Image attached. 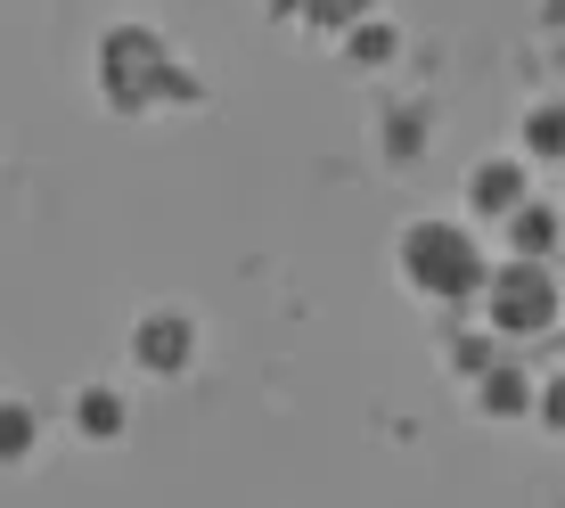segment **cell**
<instances>
[{
    "label": "cell",
    "mask_w": 565,
    "mask_h": 508,
    "mask_svg": "<svg viewBox=\"0 0 565 508\" xmlns=\"http://www.w3.org/2000/svg\"><path fill=\"white\" fill-rule=\"evenodd\" d=\"M402 271H411V287H426V296H467V287L492 279L459 222H418L411 239H402Z\"/></svg>",
    "instance_id": "cell-1"
},
{
    "label": "cell",
    "mask_w": 565,
    "mask_h": 508,
    "mask_svg": "<svg viewBox=\"0 0 565 508\" xmlns=\"http://www.w3.org/2000/svg\"><path fill=\"white\" fill-rule=\"evenodd\" d=\"M483 304H492V328H500V337H533V328L557 320V279H550V263L516 254L509 271H492V279H483Z\"/></svg>",
    "instance_id": "cell-2"
},
{
    "label": "cell",
    "mask_w": 565,
    "mask_h": 508,
    "mask_svg": "<svg viewBox=\"0 0 565 508\" xmlns=\"http://www.w3.org/2000/svg\"><path fill=\"white\" fill-rule=\"evenodd\" d=\"M107 91L131 107V99H148V91H189V83L164 66V50H156L148 33H115L107 42Z\"/></svg>",
    "instance_id": "cell-3"
},
{
    "label": "cell",
    "mask_w": 565,
    "mask_h": 508,
    "mask_svg": "<svg viewBox=\"0 0 565 508\" xmlns=\"http://www.w3.org/2000/svg\"><path fill=\"white\" fill-rule=\"evenodd\" d=\"M509 246H516V254H533V263H550V246H557V213H550V205H516V213H509Z\"/></svg>",
    "instance_id": "cell-4"
},
{
    "label": "cell",
    "mask_w": 565,
    "mask_h": 508,
    "mask_svg": "<svg viewBox=\"0 0 565 508\" xmlns=\"http://www.w3.org/2000/svg\"><path fill=\"white\" fill-rule=\"evenodd\" d=\"M467 198H476V213H516V205H524V172H516V165H483Z\"/></svg>",
    "instance_id": "cell-5"
},
{
    "label": "cell",
    "mask_w": 565,
    "mask_h": 508,
    "mask_svg": "<svg viewBox=\"0 0 565 508\" xmlns=\"http://www.w3.org/2000/svg\"><path fill=\"white\" fill-rule=\"evenodd\" d=\"M140 361L148 369H181L189 361V320H148L140 328Z\"/></svg>",
    "instance_id": "cell-6"
},
{
    "label": "cell",
    "mask_w": 565,
    "mask_h": 508,
    "mask_svg": "<svg viewBox=\"0 0 565 508\" xmlns=\"http://www.w3.org/2000/svg\"><path fill=\"white\" fill-rule=\"evenodd\" d=\"M524 402H533V378H524V369H483V410L509 419V410H524Z\"/></svg>",
    "instance_id": "cell-7"
},
{
    "label": "cell",
    "mask_w": 565,
    "mask_h": 508,
    "mask_svg": "<svg viewBox=\"0 0 565 508\" xmlns=\"http://www.w3.org/2000/svg\"><path fill=\"white\" fill-rule=\"evenodd\" d=\"M524 148L533 156H565V107H533L524 115Z\"/></svg>",
    "instance_id": "cell-8"
},
{
    "label": "cell",
    "mask_w": 565,
    "mask_h": 508,
    "mask_svg": "<svg viewBox=\"0 0 565 508\" xmlns=\"http://www.w3.org/2000/svg\"><path fill=\"white\" fill-rule=\"evenodd\" d=\"M25 452H33V410L0 402V459H25Z\"/></svg>",
    "instance_id": "cell-9"
},
{
    "label": "cell",
    "mask_w": 565,
    "mask_h": 508,
    "mask_svg": "<svg viewBox=\"0 0 565 508\" xmlns=\"http://www.w3.org/2000/svg\"><path fill=\"white\" fill-rule=\"evenodd\" d=\"M124 426V402L115 394H83V435H115Z\"/></svg>",
    "instance_id": "cell-10"
},
{
    "label": "cell",
    "mask_w": 565,
    "mask_h": 508,
    "mask_svg": "<svg viewBox=\"0 0 565 508\" xmlns=\"http://www.w3.org/2000/svg\"><path fill=\"white\" fill-rule=\"evenodd\" d=\"M353 57H361V66H377V57H394V33H385V25L353 33Z\"/></svg>",
    "instance_id": "cell-11"
},
{
    "label": "cell",
    "mask_w": 565,
    "mask_h": 508,
    "mask_svg": "<svg viewBox=\"0 0 565 508\" xmlns=\"http://www.w3.org/2000/svg\"><path fill=\"white\" fill-rule=\"evenodd\" d=\"M541 419H550L557 435H565V378H550V385H541Z\"/></svg>",
    "instance_id": "cell-12"
},
{
    "label": "cell",
    "mask_w": 565,
    "mask_h": 508,
    "mask_svg": "<svg viewBox=\"0 0 565 508\" xmlns=\"http://www.w3.org/2000/svg\"><path fill=\"white\" fill-rule=\"evenodd\" d=\"M492 369V345H459V378H483Z\"/></svg>",
    "instance_id": "cell-13"
}]
</instances>
